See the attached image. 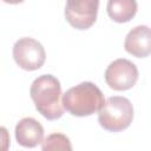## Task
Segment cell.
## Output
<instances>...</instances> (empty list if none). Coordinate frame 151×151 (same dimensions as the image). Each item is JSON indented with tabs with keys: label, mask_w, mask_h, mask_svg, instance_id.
Masks as SVG:
<instances>
[{
	"label": "cell",
	"mask_w": 151,
	"mask_h": 151,
	"mask_svg": "<svg viewBox=\"0 0 151 151\" xmlns=\"http://www.w3.org/2000/svg\"><path fill=\"white\" fill-rule=\"evenodd\" d=\"M105 81L114 91H126L133 87L138 80L137 66L124 58L113 60L105 71Z\"/></svg>",
	"instance_id": "cell-5"
},
{
	"label": "cell",
	"mask_w": 151,
	"mask_h": 151,
	"mask_svg": "<svg viewBox=\"0 0 151 151\" xmlns=\"http://www.w3.org/2000/svg\"><path fill=\"white\" fill-rule=\"evenodd\" d=\"M31 98L37 111L48 120L59 119L64 114L60 81L52 74H41L35 78L29 88Z\"/></svg>",
	"instance_id": "cell-1"
},
{
	"label": "cell",
	"mask_w": 151,
	"mask_h": 151,
	"mask_svg": "<svg viewBox=\"0 0 151 151\" xmlns=\"http://www.w3.org/2000/svg\"><path fill=\"white\" fill-rule=\"evenodd\" d=\"M133 119L132 103L120 96H113L105 100L98 111V122L100 126L110 132H119L130 126Z\"/></svg>",
	"instance_id": "cell-3"
},
{
	"label": "cell",
	"mask_w": 151,
	"mask_h": 151,
	"mask_svg": "<svg viewBox=\"0 0 151 151\" xmlns=\"http://www.w3.org/2000/svg\"><path fill=\"white\" fill-rule=\"evenodd\" d=\"M124 48L137 58H145L151 54V28L145 25L133 27L125 37Z\"/></svg>",
	"instance_id": "cell-7"
},
{
	"label": "cell",
	"mask_w": 151,
	"mask_h": 151,
	"mask_svg": "<svg viewBox=\"0 0 151 151\" xmlns=\"http://www.w3.org/2000/svg\"><path fill=\"white\" fill-rule=\"evenodd\" d=\"M13 58L22 70L35 71L44 65L46 53L44 46L38 40L25 37L15 41L13 46Z\"/></svg>",
	"instance_id": "cell-4"
},
{
	"label": "cell",
	"mask_w": 151,
	"mask_h": 151,
	"mask_svg": "<svg viewBox=\"0 0 151 151\" xmlns=\"http://www.w3.org/2000/svg\"><path fill=\"white\" fill-rule=\"evenodd\" d=\"M136 0H109L106 5L109 17L119 24L130 21L137 13Z\"/></svg>",
	"instance_id": "cell-9"
},
{
	"label": "cell",
	"mask_w": 151,
	"mask_h": 151,
	"mask_svg": "<svg viewBox=\"0 0 151 151\" xmlns=\"http://www.w3.org/2000/svg\"><path fill=\"white\" fill-rule=\"evenodd\" d=\"M64 109L76 117H86L98 112L105 103L100 88L91 83L83 81L68 88L61 98Z\"/></svg>",
	"instance_id": "cell-2"
},
{
	"label": "cell",
	"mask_w": 151,
	"mask_h": 151,
	"mask_svg": "<svg viewBox=\"0 0 151 151\" xmlns=\"http://www.w3.org/2000/svg\"><path fill=\"white\" fill-rule=\"evenodd\" d=\"M99 0H66L65 18L77 29H87L97 20Z\"/></svg>",
	"instance_id": "cell-6"
},
{
	"label": "cell",
	"mask_w": 151,
	"mask_h": 151,
	"mask_svg": "<svg viewBox=\"0 0 151 151\" xmlns=\"http://www.w3.org/2000/svg\"><path fill=\"white\" fill-rule=\"evenodd\" d=\"M41 149L44 151H71L72 150V145L71 142L68 139V137H66L63 133H52L48 134L41 143Z\"/></svg>",
	"instance_id": "cell-10"
},
{
	"label": "cell",
	"mask_w": 151,
	"mask_h": 151,
	"mask_svg": "<svg viewBox=\"0 0 151 151\" xmlns=\"http://www.w3.org/2000/svg\"><path fill=\"white\" fill-rule=\"evenodd\" d=\"M6 4H12V5H17V4H21L24 0H2Z\"/></svg>",
	"instance_id": "cell-11"
},
{
	"label": "cell",
	"mask_w": 151,
	"mask_h": 151,
	"mask_svg": "<svg viewBox=\"0 0 151 151\" xmlns=\"http://www.w3.org/2000/svg\"><path fill=\"white\" fill-rule=\"evenodd\" d=\"M15 139L24 147H35L44 140L42 125L32 117L20 119L15 125Z\"/></svg>",
	"instance_id": "cell-8"
}]
</instances>
